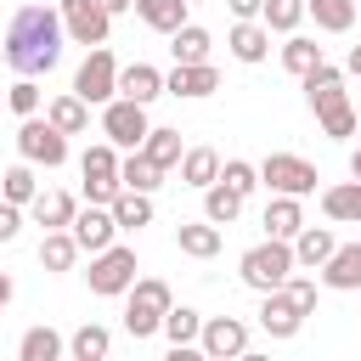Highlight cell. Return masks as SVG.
Here are the masks:
<instances>
[{"label": "cell", "mask_w": 361, "mask_h": 361, "mask_svg": "<svg viewBox=\"0 0 361 361\" xmlns=\"http://www.w3.org/2000/svg\"><path fill=\"white\" fill-rule=\"evenodd\" d=\"M62 45H68V34H62V11H51V0H28L6 23V68L11 73H28V79L51 73L62 62Z\"/></svg>", "instance_id": "1"}, {"label": "cell", "mask_w": 361, "mask_h": 361, "mask_svg": "<svg viewBox=\"0 0 361 361\" xmlns=\"http://www.w3.org/2000/svg\"><path fill=\"white\" fill-rule=\"evenodd\" d=\"M169 305H175V293H169L164 276H135L124 288V333L130 338H152L164 327V310Z\"/></svg>", "instance_id": "2"}, {"label": "cell", "mask_w": 361, "mask_h": 361, "mask_svg": "<svg viewBox=\"0 0 361 361\" xmlns=\"http://www.w3.org/2000/svg\"><path fill=\"white\" fill-rule=\"evenodd\" d=\"M288 271H293V243H282V237H265V243H254V248L237 259V276H243V288H254V293L282 288Z\"/></svg>", "instance_id": "3"}, {"label": "cell", "mask_w": 361, "mask_h": 361, "mask_svg": "<svg viewBox=\"0 0 361 361\" xmlns=\"http://www.w3.org/2000/svg\"><path fill=\"white\" fill-rule=\"evenodd\" d=\"M85 282H90V293H96V299H113V293H124V288L135 282V248H124V243H107L102 254H90V271H85Z\"/></svg>", "instance_id": "4"}, {"label": "cell", "mask_w": 361, "mask_h": 361, "mask_svg": "<svg viewBox=\"0 0 361 361\" xmlns=\"http://www.w3.org/2000/svg\"><path fill=\"white\" fill-rule=\"evenodd\" d=\"M17 152H23L28 164H45V169H56V164H68V135H62L51 118L28 113V118L17 124Z\"/></svg>", "instance_id": "5"}, {"label": "cell", "mask_w": 361, "mask_h": 361, "mask_svg": "<svg viewBox=\"0 0 361 361\" xmlns=\"http://www.w3.org/2000/svg\"><path fill=\"white\" fill-rule=\"evenodd\" d=\"M73 96L79 102H113L118 96V62H113V51L107 45H90V56L79 62V73H73Z\"/></svg>", "instance_id": "6"}, {"label": "cell", "mask_w": 361, "mask_h": 361, "mask_svg": "<svg viewBox=\"0 0 361 361\" xmlns=\"http://www.w3.org/2000/svg\"><path fill=\"white\" fill-rule=\"evenodd\" d=\"M259 180L271 186V192H288V197H310L316 192V164L310 158H299V152H271L265 164H259Z\"/></svg>", "instance_id": "7"}, {"label": "cell", "mask_w": 361, "mask_h": 361, "mask_svg": "<svg viewBox=\"0 0 361 361\" xmlns=\"http://www.w3.org/2000/svg\"><path fill=\"white\" fill-rule=\"evenodd\" d=\"M56 11H62V34L73 39V45H107V28H113V17H107V6L102 0H56Z\"/></svg>", "instance_id": "8"}, {"label": "cell", "mask_w": 361, "mask_h": 361, "mask_svg": "<svg viewBox=\"0 0 361 361\" xmlns=\"http://www.w3.org/2000/svg\"><path fill=\"white\" fill-rule=\"evenodd\" d=\"M147 130H152V124H147V107H141V102H130V96L102 102V135H107L113 147H141Z\"/></svg>", "instance_id": "9"}, {"label": "cell", "mask_w": 361, "mask_h": 361, "mask_svg": "<svg viewBox=\"0 0 361 361\" xmlns=\"http://www.w3.org/2000/svg\"><path fill=\"white\" fill-rule=\"evenodd\" d=\"M79 175H85V203H113V192H118V152H113V141L90 147L79 158Z\"/></svg>", "instance_id": "10"}, {"label": "cell", "mask_w": 361, "mask_h": 361, "mask_svg": "<svg viewBox=\"0 0 361 361\" xmlns=\"http://www.w3.org/2000/svg\"><path fill=\"white\" fill-rule=\"evenodd\" d=\"M68 231H73V243H79V254H102L113 237H118V226H113V214H107V203H90V209H73V220H68Z\"/></svg>", "instance_id": "11"}, {"label": "cell", "mask_w": 361, "mask_h": 361, "mask_svg": "<svg viewBox=\"0 0 361 361\" xmlns=\"http://www.w3.org/2000/svg\"><path fill=\"white\" fill-rule=\"evenodd\" d=\"M197 350H203L209 361L243 355V350H248V327H243L237 316H214V322H203V327H197Z\"/></svg>", "instance_id": "12"}, {"label": "cell", "mask_w": 361, "mask_h": 361, "mask_svg": "<svg viewBox=\"0 0 361 361\" xmlns=\"http://www.w3.org/2000/svg\"><path fill=\"white\" fill-rule=\"evenodd\" d=\"M214 90H220V73H214L209 62H175V68L164 73V96L197 102V96H214Z\"/></svg>", "instance_id": "13"}, {"label": "cell", "mask_w": 361, "mask_h": 361, "mask_svg": "<svg viewBox=\"0 0 361 361\" xmlns=\"http://www.w3.org/2000/svg\"><path fill=\"white\" fill-rule=\"evenodd\" d=\"M259 327H265L271 338H293V333L305 327V310H299L282 288H271V293H259Z\"/></svg>", "instance_id": "14"}, {"label": "cell", "mask_w": 361, "mask_h": 361, "mask_svg": "<svg viewBox=\"0 0 361 361\" xmlns=\"http://www.w3.org/2000/svg\"><path fill=\"white\" fill-rule=\"evenodd\" d=\"M305 102H310V113H327V107H338L344 102V68H333L327 56L305 73Z\"/></svg>", "instance_id": "15"}, {"label": "cell", "mask_w": 361, "mask_h": 361, "mask_svg": "<svg viewBox=\"0 0 361 361\" xmlns=\"http://www.w3.org/2000/svg\"><path fill=\"white\" fill-rule=\"evenodd\" d=\"M322 282L333 293H355L361 288V243H338L327 259H322Z\"/></svg>", "instance_id": "16"}, {"label": "cell", "mask_w": 361, "mask_h": 361, "mask_svg": "<svg viewBox=\"0 0 361 361\" xmlns=\"http://www.w3.org/2000/svg\"><path fill=\"white\" fill-rule=\"evenodd\" d=\"M226 45H231L237 62H265V56H271V28L254 23V17H237V28L226 34Z\"/></svg>", "instance_id": "17"}, {"label": "cell", "mask_w": 361, "mask_h": 361, "mask_svg": "<svg viewBox=\"0 0 361 361\" xmlns=\"http://www.w3.org/2000/svg\"><path fill=\"white\" fill-rule=\"evenodd\" d=\"M107 214H113L118 231H141V226H152V192H130V186H118L113 203H107Z\"/></svg>", "instance_id": "18"}, {"label": "cell", "mask_w": 361, "mask_h": 361, "mask_svg": "<svg viewBox=\"0 0 361 361\" xmlns=\"http://www.w3.org/2000/svg\"><path fill=\"white\" fill-rule=\"evenodd\" d=\"M118 96H130V102H158L164 96V73L152 68V62H130V68H118Z\"/></svg>", "instance_id": "19"}, {"label": "cell", "mask_w": 361, "mask_h": 361, "mask_svg": "<svg viewBox=\"0 0 361 361\" xmlns=\"http://www.w3.org/2000/svg\"><path fill=\"white\" fill-rule=\"evenodd\" d=\"M322 214L338 220V226H361V180L350 175V180L327 186V192H322Z\"/></svg>", "instance_id": "20"}, {"label": "cell", "mask_w": 361, "mask_h": 361, "mask_svg": "<svg viewBox=\"0 0 361 361\" xmlns=\"http://www.w3.org/2000/svg\"><path fill=\"white\" fill-rule=\"evenodd\" d=\"M299 226H305V209H299V197L276 192V197L265 203V237H282V243H293V237H299Z\"/></svg>", "instance_id": "21"}, {"label": "cell", "mask_w": 361, "mask_h": 361, "mask_svg": "<svg viewBox=\"0 0 361 361\" xmlns=\"http://www.w3.org/2000/svg\"><path fill=\"white\" fill-rule=\"evenodd\" d=\"M175 243H180V254H192V259H214V254H220V226H214V220H180V226H175Z\"/></svg>", "instance_id": "22"}, {"label": "cell", "mask_w": 361, "mask_h": 361, "mask_svg": "<svg viewBox=\"0 0 361 361\" xmlns=\"http://www.w3.org/2000/svg\"><path fill=\"white\" fill-rule=\"evenodd\" d=\"M118 186H130V192H158V186H164V169H158L141 147H130V158H118Z\"/></svg>", "instance_id": "23"}, {"label": "cell", "mask_w": 361, "mask_h": 361, "mask_svg": "<svg viewBox=\"0 0 361 361\" xmlns=\"http://www.w3.org/2000/svg\"><path fill=\"white\" fill-rule=\"evenodd\" d=\"M175 169H180V180H186V186H197V192H203V186H214V180H220V152H214V147H192V152H180V164H175Z\"/></svg>", "instance_id": "24"}, {"label": "cell", "mask_w": 361, "mask_h": 361, "mask_svg": "<svg viewBox=\"0 0 361 361\" xmlns=\"http://www.w3.org/2000/svg\"><path fill=\"white\" fill-rule=\"evenodd\" d=\"M333 248H338V243H333V231H327V226H299V237H293V265L322 271V259H327Z\"/></svg>", "instance_id": "25"}, {"label": "cell", "mask_w": 361, "mask_h": 361, "mask_svg": "<svg viewBox=\"0 0 361 361\" xmlns=\"http://www.w3.org/2000/svg\"><path fill=\"white\" fill-rule=\"evenodd\" d=\"M45 118H51L62 135H85V130H90V102H79V96L68 90V96H56V102L45 107Z\"/></svg>", "instance_id": "26"}, {"label": "cell", "mask_w": 361, "mask_h": 361, "mask_svg": "<svg viewBox=\"0 0 361 361\" xmlns=\"http://www.w3.org/2000/svg\"><path fill=\"white\" fill-rule=\"evenodd\" d=\"M135 17L152 28V34H175L186 23V0H135Z\"/></svg>", "instance_id": "27"}, {"label": "cell", "mask_w": 361, "mask_h": 361, "mask_svg": "<svg viewBox=\"0 0 361 361\" xmlns=\"http://www.w3.org/2000/svg\"><path fill=\"white\" fill-rule=\"evenodd\" d=\"M209 28H197V23H180L175 34H169V56L175 62H209Z\"/></svg>", "instance_id": "28"}, {"label": "cell", "mask_w": 361, "mask_h": 361, "mask_svg": "<svg viewBox=\"0 0 361 361\" xmlns=\"http://www.w3.org/2000/svg\"><path fill=\"white\" fill-rule=\"evenodd\" d=\"M141 152H147V158H152V164L169 175V169L180 164V130H164V124H152V130L141 135Z\"/></svg>", "instance_id": "29"}, {"label": "cell", "mask_w": 361, "mask_h": 361, "mask_svg": "<svg viewBox=\"0 0 361 361\" xmlns=\"http://www.w3.org/2000/svg\"><path fill=\"white\" fill-rule=\"evenodd\" d=\"M28 209H34V220H39L45 231H62V226L73 220V209H79V203H73L68 192H34V203H28Z\"/></svg>", "instance_id": "30"}, {"label": "cell", "mask_w": 361, "mask_h": 361, "mask_svg": "<svg viewBox=\"0 0 361 361\" xmlns=\"http://www.w3.org/2000/svg\"><path fill=\"white\" fill-rule=\"evenodd\" d=\"M243 214V197L226 186V180H214V186H203V220H214V226H231Z\"/></svg>", "instance_id": "31"}, {"label": "cell", "mask_w": 361, "mask_h": 361, "mask_svg": "<svg viewBox=\"0 0 361 361\" xmlns=\"http://www.w3.org/2000/svg\"><path fill=\"white\" fill-rule=\"evenodd\" d=\"M73 259H79L73 231H68V226H62V231H45V243H39V265H45V271H73Z\"/></svg>", "instance_id": "32"}, {"label": "cell", "mask_w": 361, "mask_h": 361, "mask_svg": "<svg viewBox=\"0 0 361 361\" xmlns=\"http://www.w3.org/2000/svg\"><path fill=\"white\" fill-rule=\"evenodd\" d=\"M197 327H203V316H197L192 305H169V310H164V327H158V333H164V338H169V344L180 350V344H197Z\"/></svg>", "instance_id": "33"}, {"label": "cell", "mask_w": 361, "mask_h": 361, "mask_svg": "<svg viewBox=\"0 0 361 361\" xmlns=\"http://www.w3.org/2000/svg\"><path fill=\"white\" fill-rule=\"evenodd\" d=\"M68 344H62V333H51V327H28L23 338H17V361H56Z\"/></svg>", "instance_id": "34"}, {"label": "cell", "mask_w": 361, "mask_h": 361, "mask_svg": "<svg viewBox=\"0 0 361 361\" xmlns=\"http://www.w3.org/2000/svg\"><path fill=\"white\" fill-rule=\"evenodd\" d=\"M34 192H39V180H34V164H28V158H23L17 169H6V175H0V197H6V203L28 209V203H34Z\"/></svg>", "instance_id": "35"}, {"label": "cell", "mask_w": 361, "mask_h": 361, "mask_svg": "<svg viewBox=\"0 0 361 361\" xmlns=\"http://www.w3.org/2000/svg\"><path fill=\"white\" fill-rule=\"evenodd\" d=\"M107 350H113V333H107V327H96V322H85V327L68 338V355H73V361H102Z\"/></svg>", "instance_id": "36"}, {"label": "cell", "mask_w": 361, "mask_h": 361, "mask_svg": "<svg viewBox=\"0 0 361 361\" xmlns=\"http://www.w3.org/2000/svg\"><path fill=\"white\" fill-rule=\"evenodd\" d=\"M305 11H310L316 28H327V34H344V28L355 23V0H305Z\"/></svg>", "instance_id": "37"}, {"label": "cell", "mask_w": 361, "mask_h": 361, "mask_svg": "<svg viewBox=\"0 0 361 361\" xmlns=\"http://www.w3.org/2000/svg\"><path fill=\"white\" fill-rule=\"evenodd\" d=\"M299 17H305V0H259V23L271 34H293Z\"/></svg>", "instance_id": "38"}, {"label": "cell", "mask_w": 361, "mask_h": 361, "mask_svg": "<svg viewBox=\"0 0 361 361\" xmlns=\"http://www.w3.org/2000/svg\"><path fill=\"white\" fill-rule=\"evenodd\" d=\"M316 62H322V45H316V39H299V34H293V39L282 45V68H288L293 79H305Z\"/></svg>", "instance_id": "39"}, {"label": "cell", "mask_w": 361, "mask_h": 361, "mask_svg": "<svg viewBox=\"0 0 361 361\" xmlns=\"http://www.w3.org/2000/svg\"><path fill=\"white\" fill-rule=\"evenodd\" d=\"M6 102H11L17 118H28V113H39V85L28 73H17V85H6Z\"/></svg>", "instance_id": "40"}, {"label": "cell", "mask_w": 361, "mask_h": 361, "mask_svg": "<svg viewBox=\"0 0 361 361\" xmlns=\"http://www.w3.org/2000/svg\"><path fill=\"white\" fill-rule=\"evenodd\" d=\"M316 118H322V130H327L333 141H350V135H355V124H361L350 102H338V107H327V113H316Z\"/></svg>", "instance_id": "41"}, {"label": "cell", "mask_w": 361, "mask_h": 361, "mask_svg": "<svg viewBox=\"0 0 361 361\" xmlns=\"http://www.w3.org/2000/svg\"><path fill=\"white\" fill-rule=\"evenodd\" d=\"M220 180H226L237 197H248V192L259 186V169H254V164H243V158H226V164H220Z\"/></svg>", "instance_id": "42"}, {"label": "cell", "mask_w": 361, "mask_h": 361, "mask_svg": "<svg viewBox=\"0 0 361 361\" xmlns=\"http://www.w3.org/2000/svg\"><path fill=\"white\" fill-rule=\"evenodd\" d=\"M282 293H288V299H293V305H299L305 316L316 310V282H310V276H293V271H288V282H282Z\"/></svg>", "instance_id": "43"}, {"label": "cell", "mask_w": 361, "mask_h": 361, "mask_svg": "<svg viewBox=\"0 0 361 361\" xmlns=\"http://www.w3.org/2000/svg\"><path fill=\"white\" fill-rule=\"evenodd\" d=\"M17 231H23V209L0 197V243H17Z\"/></svg>", "instance_id": "44"}, {"label": "cell", "mask_w": 361, "mask_h": 361, "mask_svg": "<svg viewBox=\"0 0 361 361\" xmlns=\"http://www.w3.org/2000/svg\"><path fill=\"white\" fill-rule=\"evenodd\" d=\"M231 6V17H259V0H226Z\"/></svg>", "instance_id": "45"}, {"label": "cell", "mask_w": 361, "mask_h": 361, "mask_svg": "<svg viewBox=\"0 0 361 361\" xmlns=\"http://www.w3.org/2000/svg\"><path fill=\"white\" fill-rule=\"evenodd\" d=\"M11 293H17V288H11V276L0 271V316H6V305H11Z\"/></svg>", "instance_id": "46"}, {"label": "cell", "mask_w": 361, "mask_h": 361, "mask_svg": "<svg viewBox=\"0 0 361 361\" xmlns=\"http://www.w3.org/2000/svg\"><path fill=\"white\" fill-rule=\"evenodd\" d=\"M344 73H361V45H350V56H344Z\"/></svg>", "instance_id": "47"}, {"label": "cell", "mask_w": 361, "mask_h": 361, "mask_svg": "<svg viewBox=\"0 0 361 361\" xmlns=\"http://www.w3.org/2000/svg\"><path fill=\"white\" fill-rule=\"evenodd\" d=\"M102 6H107V17H118V11H130L135 0H102Z\"/></svg>", "instance_id": "48"}, {"label": "cell", "mask_w": 361, "mask_h": 361, "mask_svg": "<svg viewBox=\"0 0 361 361\" xmlns=\"http://www.w3.org/2000/svg\"><path fill=\"white\" fill-rule=\"evenodd\" d=\"M350 175H355V180H361V147H355V152H350Z\"/></svg>", "instance_id": "49"}, {"label": "cell", "mask_w": 361, "mask_h": 361, "mask_svg": "<svg viewBox=\"0 0 361 361\" xmlns=\"http://www.w3.org/2000/svg\"><path fill=\"white\" fill-rule=\"evenodd\" d=\"M186 6H197V0H186Z\"/></svg>", "instance_id": "50"}, {"label": "cell", "mask_w": 361, "mask_h": 361, "mask_svg": "<svg viewBox=\"0 0 361 361\" xmlns=\"http://www.w3.org/2000/svg\"><path fill=\"white\" fill-rule=\"evenodd\" d=\"M355 130H361V124H355Z\"/></svg>", "instance_id": "51"}]
</instances>
